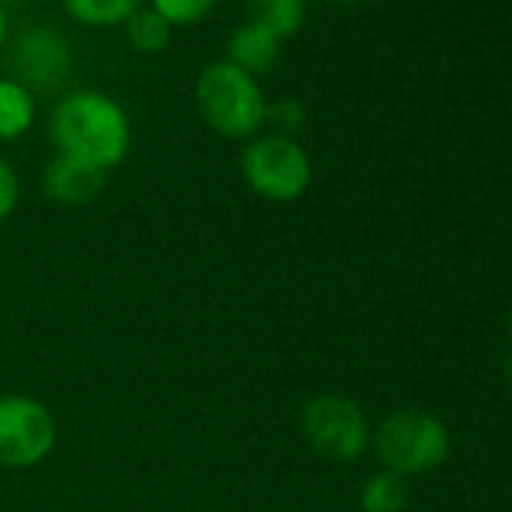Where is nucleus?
<instances>
[{
    "instance_id": "1",
    "label": "nucleus",
    "mask_w": 512,
    "mask_h": 512,
    "mask_svg": "<svg viewBox=\"0 0 512 512\" xmlns=\"http://www.w3.org/2000/svg\"><path fill=\"white\" fill-rule=\"evenodd\" d=\"M49 139L58 154L76 157L103 172L124 163L133 130L124 106L103 91H73L58 100L49 118Z\"/></svg>"
},
{
    "instance_id": "2",
    "label": "nucleus",
    "mask_w": 512,
    "mask_h": 512,
    "mask_svg": "<svg viewBox=\"0 0 512 512\" xmlns=\"http://www.w3.org/2000/svg\"><path fill=\"white\" fill-rule=\"evenodd\" d=\"M193 100L199 118L223 139H253L266 127L269 103L260 79L238 70L226 58L211 61L199 70Z\"/></svg>"
},
{
    "instance_id": "3",
    "label": "nucleus",
    "mask_w": 512,
    "mask_h": 512,
    "mask_svg": "<svg viewBox=\"0 0 512 512\" xmlns=\"http://www.w3.org/2000/svg\"><path fill=\"white\" fill-rule=\"evenodd\" d=\"M377 458L383 461V470H392L398 476H419L437 470L452 449L449 428L416 407L389 413L377 434H374Z\"/></svg>"
},
{
    "instance_id": "4",
    "label": "nucleus",
    "mask_w": 512,
    "mask_h": 512,
    "mask_svg": "<svg viewBox=\"0 0 512 512\" xmlns=\"http://www.w3.org/2000/svg\"><path fill=\"white\" fill-rule=\"evenodd\" d=\"M241 175L256 196L269 202H296L308 193L314 166L296 136L263 133L244 145Z\"/></svg>"
},
{
    "instance_id": "5",
    "label": "nucleus",
    "mask_w": 512,
    "mask_h": 512,
    "mask_svg": "<svg viewBox=\"0 0 512 512\" xmlns=\"http://www.w3.org/2000/svg\"><path fill=\"white\" fill-rule=\"evenodd\" d=\"M302 434L320 458L356 461L371 440V425L365 410L353 398L323 392L305 404Z\"/></svg>"
},
{
    "instance_id": "6",
    "label": "nucleus",
    "mask_w": 512,
    "mask_h": 512,
    "mask_svg": "<svg viewBox=\"0 0 512 512\" xmlns=\"http://www.w3.org/2000/svg\"><path fill=\"white\" fill-rule=\"evenodd\" d=\"M58 443L52 410L31 395H0V467L28 470L43 464Z\"/></svg>"
},
{
    "instance_id": "7",
    "label": "nucleus",
    "mask_w": 512,
    "mask_h": 512,
    "mask_svg": "<svg viewBox=\"0 0 512 512\" xmlns=\"http://www.w3.org/2000/svg\"><path fill=\"white\" fill-rule=\"evenodd\" d=\"M73 52L64 34L52 28H28L13 46V79L34 91H55L67 82Z\"/></svg>"
},
{
    "instance_id": "8",
    "label": "nucleus",
    "mask_w": 512,
    "mask_h": 512,
    "mask_svg": "<svg viewBox=\"0 0 512 512\" xmlns=\"http://www.w3.org/2000/svg\"><path fill=\"white\" fill-rule=\"evenodd\" d=\"M103 187H106L103 169L88 166L67 154H55L43 169V193L58 205H70V208L91 205L103 193Z\"/></svg>"
},
{
    "instance_id": "9",
    "label": "nucleus",
    "mask_w": 512,
    "mask_h": 512,
    "mask_svg": "<svg viewBox=\"0 0 512 512\" xmlns=\"http://www.w3.org/2000/svg\"><path fill=\"white\" fill-rule=\"evenodd\" d=\"M278 58H281V40L269 28L256 25L250 19L241 22L226 40V61L250 73L253 79L272 73Z\"/></svg>"
},
{
    "instance_id": "10",
    "label": "nucleus",
    "mask_w": 512,
    "mask_h": 512,
    "mask_svg": "<svg viewBox=\"0 0 512 512\" xmlns=\"http://www.w3.org/2000/svg\"><path fill=\"white\" fill-rule=\"evenodd\" d=\"M37 121V97L16 82L13 76H0V142L22 139Z\"/></svg>"
},
{
    "instance_id": "11",
    "label": "nucleus",
    "mask_w": 512,
    "mask_h": 512,
    "mask_svg": "<svg viewBox=\"0 0 512 512\" xmlns=\"http://www.w3.org/2000/svg\"><path fill=\"white\" fill-rule=\"evenodd\" d=\"M250 22L269 28L281 43L296 37L308 19V0H244Z\"/></svg>"
},
{
    "instance_id": "12",
    "label": "nucleus",
    "mask_w": 512,
    "mask_h": 512,
    "mask_svg": "<svg viewBox=\"0 0 512 512\" xmlns=\"http://www.w3.org/2000/svg\"><path fill=\"white\" fill-rule=\"evenodd\" d=\"M145 0H61L64 13L85 28H124Z\"/></svg>"
},
{
    "instance_id": "13",
    "label": "nucleus",
    "mask_w": 512,
    "mask_h": 512,
    "mask_svg": "<svg viewBox=\"0 0 512 512\" xmlns=\"http://www.w3.org/2000/svg\"><path fill=\"white\" fill-rule=\"evenodd\" d=\"M172 31H175V28H172L163 16H157L148 4H142V7L124 22L127 43H130L136 52H142V55H157V52L169 49Z\"/></svg>"
},
{
    "instance_id": "14",
    "label": "nucleus",
    "mask_w": 512,
    "mask_h": 512,
    "mask_svg": "<svg viewBox=\"0 0 512 512\" xmlns=\"http://www.w3.org/2000/svg\"><path fill=\"white\" fill-rule=\"evenodd\" d=\"M407 503H410L407 479L392 473V470L374 473L362 488V509L365 512H404Z\"/></svg>"
},
{
    "instance_id": "15",
    "label": "nucleus",
    "mask_w": 512,
    "mask_h": 512,
    "mask_svg": "<svg viewBox=\"0 0 512 512\" xmlns=\"http://www.w3.org/2000/svg\"><path fill=\"white\" fill-rule=\"evenodd\" d=\"M145 4L172 28H193L214 13L217 0H145Z\"/></svg>"
},
{
    "instance_id": "16",
    "label": "nucleus",
    "mask_w": 512,
    "mask_h": 512,
    "mask_svg": "<svg viewBox=\"0 0 512 512\" xmlns=\"http://www.w3.org/2000/svg\"><path fill=\"white\" fill-rule=\"evenodd\" d=\"M266 124H275V130H272V133L293 136V133H299V130H302V124H305V109H302L296 100H278V103H269Z\"/></svg>"
},
{
    "instance_id": "17",
    "label": "nucleus",
    "mask_w": 512,
    "mask_h": 512,
    "mask_svg": "<svg viewBox=\"0 0 512 512\" xmlns=\"http://www.w3.org/2000/svg\"><path fill=\"white\" fill-rule=\"evenodd\" d=\"M19 205V175L0 157V220H7Z\"/></svg>"
},
{
    "instance_id": "18",
    "label": "nucleus",
    "mask_w": 512,
    "mask_h": 512,
    "mask_svg": "<svg viewBox=\"0 0 512 512\" xmlns=\"http://www.w3.org/2000/svg\"><path fill=\"white\" fill-rule=\"evenodd\" d=\"M7 40H10V16H7L4 0H0V52H4Z\"/></svg>"
},
{
    "instance_id": "19",
    "label": "nucleus",
    "mask_w": 512,
    "mask_h": 512,
    "mask_svg": "<svg viewBox=\"0 0 512 512\" xmlns=\"http://www.w3.org/2000/svg\"><path fill=\"white\" fill-rule=\"evenodd\" d=\"M506 377H509V386H512V359H509V368H506Z\"/></svg>"
},
{
    "instance_id": "20",
    "label": "nucleus",
    "mask_w": 512,
    "mask_h": 512,
    "mask_svg": "<svg viewBox=\"0 0 512 512\" xmlns=\"http://www.w3.org/2000/svg\"><path fill=\"white\" fill-rule=\"evenodd\" d=\"M341 4H362V0H341Z\"/></svg>"
},
{
    "instance_id": "21",
    "label": "nucleus",
    "mask_w": 512,
    "mask_h": 512,
    "mask_svg": "<svg viewBox=\"0 0 512 512\" xmlns=\"http://www.w3.org/2000/svg\"><path fill=\"white\" fill-rule=\"evenodd\" d=\"M509 338H512V314H509Z\"/></svg>"
}]
</instances>
